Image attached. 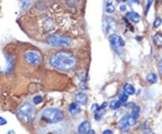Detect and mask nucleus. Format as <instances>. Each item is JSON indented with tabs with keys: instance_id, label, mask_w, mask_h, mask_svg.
I'll list each match as a JSON object with an SVG mask.
<instances>
[{
	"instance_id": "1",
	"label": "nucleus",
	"mask_w": 162,
	"mask_h": 134,
	"mask_svg": "<svg viewBox=\"0 0 162 134\" xmlns=\"http://www.w3.org/2000/svg\"><path fill=\"white\" fill-rule=\"evenodd\" d=\"M77 63L78 60L76 56L68 51H58L50 58V65L52 68L61 71H69L74 69Z\"/></svg>"
},
{
	"instance_id": "2",
	"label": "nucleus",
	"mask_w": 162,
	"mask_h": 134,
	"mask_svg": "<svg viewBox=\"0 0 162 134\" xmlns=\"http://www.w3.org/2000/svg\"><path fill=\"white\" fill-rule=\"evenodd\" d=\"M18 117L24 123L32 122L35 117V111L31 103H24L18 108Z\"/></svg>"
},
{
	"instance_id": "3",
	"label": "nucleus",
	"mask_w": 162,
	"mask_h": 134,
	"mask_svg": "<svg viewBox=\"0 0 162 134\" xmlns=\"http://www.w3.org/2000/svg\"><path fill=\"white\" fill-rule=\"evenodd\" d=\"M46 42L49 45L52 47H59V48H66L72 46L74 42L69 37L61 36V35H56L52 34L47 37Z\"/></svg>"
},
{
	"instance_id": "4",
	"label": "nucleus",
	"mask_w": 162,
	"mask_h": 134,
	"mask_svg": "<svg viewBox=\"0 0 162 134\" xmlns=\"http://www.w3.org/2000/svg\"><path fill=\"white\" fill-rule=\"evenodd\" d=\"M42 117L48 123H57L64 119V114L59 109L57 108H47L43 111Z\"/></svg>"
},
{
	"instance_id": "5",
	"label": "nucleus",
	"mask_w": 162,
	"mask_h": 134,
	"mask_svg": "<svg viewBox=\"0 0 162 134\" xmlns=\"http://www.w3.org/2000/svg\"><path fill=\"white\" fill-rule=\"evenodd\" d=\"M24 59L28 65H31V66H38L43 61L42 55L39 52L32 50L27 51L24 54Z\"/></svg>"
},
{
	"instance_id": "6",
	"label": "nucleus",
	"mask_w": 162,
	"mask_h": 134,
	"mask_svg": "<svg viewBox=\"0 0 162 134\" xmlns=\"http://www.w3.org/2000/svg\"><path fill=\"white\" fill-rule=\"evenodd\" d=\"M40 29L43 31V33H50L54 30L55 23L52 17L44 16L40 21Z\"/></svg>"
},
{
	"instance_id": "7",
	"label": "nucleus",
	"mask_w": 162,
	"mask_h": 134,
	"mask_svg": "<svg viewBox=\"0 0 162 134\" xmlns=\"http://www.w3.org/2000/svg\"><path fill=\"white\" fill-rule=\"evenodd\" d=\"M109 42L115 47H124L125 45L124 40L117 34H111L109 36Z\"/></svg>"
},
{
	"instance_id": "8",
	"label": "nucleus",
	"mask_w": 162,
	"mask_h": 134,
	"mask_svg": "<svg viewBox=\"0 0 162 134\" xmlns=\"http://www.w3.org/2000/svg\"><path fill=\"white\" fill-rule=\"evenodd\" d=\"M91 130V124L88 121H84L81 122L78 126V133L79 134H87Z\"/></svg>"
},
{
	"instance_id": "9",
	"label": "nucleus",
	"mask_w": 162,
	"mask_h": 134,
	"mask_svg": "<svg viewBox=\"0 0 162 134\" xmlns=\"http://www.w3.org/2000/svg\"><path fill=\"white\" fill-rule=\"evenodd\" d=\"M126 16L129 19V21L133 24H139L140 22V15L136 12H133V11L128 12Z\"/></svg>"
},
{
	"instance_id": "10",
	"label": "nucleus",
	"mask_w": 162,
	"mask_h": 134,
	"mask_svg": "<svg viewBox=\"0 0 162 134\" xmlns=\"http://www.w3.org/2000/svg\"><path fill=\"white\" fill-rule=\"evenodd\" d=\"M76 101L80 103L81 105H84L87 103V95L83 92H79L76 94Z\"/></svg>"
},
{
	"instance_id": "11",
	"label": "nucleus",
	"mask_w": 162,
	"mask_h": 134,
	"mask_svg": "<svg viewBox=\"0 0 162 134\" xmlns=\"http://www.w3.org/2000/svg\"><path fill=\"white\" fill-rule=\"evenodd\" d=\"M119 127L120 129L123 131H129V124H128V114L125 115L124 117H123L120 122H119Z\"/></svg>"
},
{
	"instance_id": "12",
	"label": "nucleus",
	"mask_w": 162,
	"mask_h": 134,
	"mask_svg": "<svg viewBox=\"0 0 162 134\" xmlns=\"http://www.w3.org/2000/svg\"><path fill=\"white\" fill-rule=\"evenodd\" d=\"M123 90L125 94H127L128 95H133L135 94V87H133L131 84L129 83H125L123 87Z\"/></svg>"
},
{
	"instance_id": "13",
	"label": "nucleus",
	"mask_w": 162,
	"mask_h": 134,
	"mask_svg": "<svg viewBox=\"0 0 162 134\" xmlns=\"http://www.w3.org/2000/svg\"><path fill=\"white\" fill-rule=\"evenodd\" d=\"M68 111L69 112L72 114V115H76V114L79 113L81 109H80V106L77 103H71L68 107Z\"/></svg>"
},
{
	"instance_id": "14",
	"label": "nucleus",
	"mask_w": 162,
	"mask_h": 134,
	"mask_svg": "<svg viewBox=\"0 0 162 134\" xmlns=\"http://www.w3.org/2000/svg\"><path fill=\"white\" fill-rule=\"evenodd\" d=\"M105 28L107 30H115V20L113 17L105 18Z\"/></svg>"
},
{
	"instance_id": "15",
	"label": "nucleus",
	"mask_w": 162,
	"mask_h": 134,
	"mask_svg": "<svg viewBox=\"0 0 162 134\" xmlns=\"http://www.w3.org/2000/svg\"><path fill=\"white\" fill-rule=\"evenodd\" d=\"M153 42L158 47H162V33L158 32L153 35Z\"/></svg>"
},
{
	"instance_id": "16",
	"label": "nucleus",
	"mask_w": 162,
	"mask_h": 134,
	"mask_svg": "<svg viewBox=\"0 0 162 134\" xmlns=\"http://www.w3.org/2000/svg\"><path fill=\"white\" fill-rule=\"evenodd\" d=\"M105 11L108 14H113L115 11V6L113 4L112 0H108V1H107L106 6H105Z\"/></svg>"
},
{
	"instance_id": "17",
	"label": "nucleus",
	"mask_w": 162,
	"mask_h": 134,
	"mask_svg": "<svg viewBox=\"0 0 162 134\" xmlns=\"http://www.w3.org/2000/svg\"><path fill=\"white\" fill-rule=\"evenodd\" d=\"M147 81L150 84H155L158 81V76L155 73H149L147 76Z\"/></svg>"
},
{
	"instance_id": "18",
	"label": "nucleus",
	"mask_w": 162,
	"mask_h": 134,
	"mask_svg": "<svg viewBox=\"0 0 162 134\" xmlns=\"http://www.w3.org/2000/svg\"><path fill=\"white\" fill-rule=\"evenodd\" d=\"M20 4L22 6V8L24 10H27V9L30 8L31 6V4H32V1L31 0H19Z\"/></svg>"
},
{
	"instance_id": "19",
	"label": "nucleus",
	"mask_w": 162,
	"mask_h": 134,
	"mask_svg": "<svg viewBox=\"0 0 162 134\" xmlns=\"http://www.w3.org/2000/svg\"><path fill=\"white\" fill-rule=\"evenodd\" d=\"M6 60H7V64H8V66H7V72H11V70L14 68V64H15L14 59L12 58V57H10V56L8 57L7 56Z\"/></svg>"
},
{
	"instance_id": "20",
	"label": "nucleus",
	"mask_w": 162,
	"mask_h": 134,
	"mask_svg": "<svg viewBox=\"0 0 162 134\" xmlns=\"http://www.w3.org/2000/svg\"><path fill=\"white\" fill-rule=\"evenodd\" d=\"M122 104V102L120 100H113L112 102L110 103V108L113 109V110H116L118 109Z\"/></svg>"
},
{
	"instance_id": "21",
	"label": "nucleus",
	"mask_w": 162,
	"mask_h": 134,
	"mask_svg": "<svg viewBox=\"0 0 162 134\" xmlns=\"http://www.w3.org/2000/svg\"><path fill=\"white\" fill-rule=\"evenodd\" d=\"M140 112V108L139 106H134L133 109V111H131V115L133 116V118H135V119H138Z\"/></svg>"
},
{
	"instance_id": "22",
	"label": "nucleus",
	"mask_w": 162,
	"mask_h": 134,
	"mask_svg": "<svg viewBox=\"0 0 162 134\" xmlns=\"http://www.w3.org/2000/svg\"><path fill=\"white\" fill-rule=\"evenodd\" d=\"M136 121H137V119L133 118L131 114H128V124H129V126H133L134 124L136 123Z\"/></svg>"
},
{
	"instance_id": "23",
	"label": "nucleus",
	"mask_w": 162,
	"mask_h": 134,
	"mask_svg": "<svg viewBox=\"0 0 162 134\" xmlns=\"http://www.w3.org/2000/svg\"><path fill=\"white\" fill-rule=\"evenodd\" d=\"M119 100L122 102V103H125L127 100H128V94H125L124 92V93H122L119 94Z\"/></svg>"
},
{
	"instance_id": "24",
	"label": "nucleus",
	"mask_w": 162,
	"mask_h": 134,
	"mask_svg": "<svg viewBox=\"0 0 162 134\" xmlns=\"http://www.w3.org/2000/svg\"><path fill=\"white\" fill-rule=\"evenodd\" d=\"M161 24H162V19L160 17H157L153 22V27L154 28H159L161 25Z\"/></svg>"
},
{
	"instance_id": "25",
	"label": "nucleus",
	"mask_w": 162,
	"mask_h": 134,
	"mask_svg": "<svg viewBox=\"0 0 162 134\" xmlns=\"http://www.w3.org/2000/svg\"><path fill=\"white\" fill-rule=\"evenodd\" d=\"M153 4V0H147V5H146V8H145V15L148 14V12L149 11V9Z\"/></svg>"
},
{
	"instance_id": "26",
	"label": "nucleus",
	"mask_w": 162,
	"mask_h": 134,
	"mask_svg": "<svg viewBox=\"0 0 162 134\" xmlns=\"http://www.w3.org/2000/svg\"><path fill=\"white\" fill-rule=\"evenodd\" d=\"M33 101H34V103H35V104H38V103H40L43 102V97H40V95H36L35 97H34V99H33Z\"/></svg>"
},
{
	"instance_id": "27",
	"label": "nucleus",
	"mask_w": 162,
	"mask_h": 134,
	"mask_svg": "<svg viewBox=\"0 0 162 134\" xmlns=\"http://www.w3.org/2000/svg\"><path fill=\"white\" fill-rule=\"evenodd\" d=\"M91 110H92L93 112H98V111H100V106L97 103H94L92 106H91Z\"/></svg>"
},
{
	"instance_id": "28",
	"label": "nucleus",
	"mask_w": 162,
	"mask_h": 134,
	"mask_svg": "<svg viewBox=\"0 0 162 134\" xmlns=\"http://www.w3.org/2000/svg\"><path fill=\"white\" fill-rule=\"evenodd\" d=\"M158 70L159 73L162 76V60H160V61L159 62V66H158Z\"/></svg>"
},
{
	"instance_id": "29",
	"label": "nucleus",
	"mask_w": 162,
	"mask_h": 134,
	"mask_svg": "<svg viewBox=\"0 0 162 134\" xmlns=\"http://www.w3.org/2000/svg\"><path fill=\"white\" fill-rule=\"evenodd\" d=\"M101 117H102V113H99V112H96V113H95V120L99 121L101 119Z\"/></svg>"
},
{
	"instance_id": "30",
	"label": "nucleus",
	"mask_w": 162,
	"mask_h": 134,
	"mask_svg": "<svg viewBox=\"0 0 162 134\" xmlns=\"http://www.w3.org/2000/svg\"><path fill=\"white\" fill-rule=\"evenodd\" d=\"M6 123H7V122L5 118L0 117V125H6Z\"/></svg>"
},
{
	"instance_id": "31",
	"label": "nucleus",
	"mask_w": 162,
	"mask_h": 134,
	"mask_svg": "<svg viewBox=\"0 0 162 134\" xmlns=\"http://www.w3.org/2000/svg\"><path fill=\"white\" fill-rule=\"evenodd\" d=\"M126 9H127V6H126L125 5H122V6H120V11H121V12H125Z\"/></svg>"
},
{
	"instance_id": "32",
	"label": "nucleus",
	"mask_w": 162,
	"mask_h": 134,
	"mask_svg": "<svg viewBox=\"0 0 162 134\" xmlns=\"http://www.w3.org/2000/svg\"><path fill=\"white\" fill-rule=\"evenodd\" d=\"M134 106V103H129L127 104H125V107L126 108H130V107H133Z\"/></svg>"
},
{
	"instance_id": "33",
	"label": "nucleus",
	"mask_w": 162,
	"mask_h": 134,
	"mask_svg": "<svg viewBox=\"0 0 162 134\" xmlns=\"http://www.w3.org/2000/svg\"><path fill=\"white\" fill-rule=\"evenodd\" d=\"M103 134H113V131L111 130H105L103 131Z\"/></svg>"
},
{
	"instance_id": "34",
	"label": "nucleus",
	"mask_w": 162,
	"mask_h": 134,
	"mask_svg": "<svg viewBox=\"0 0 162 134\" xmlns=\"http://www.w3.org/2000/svg\"><path fill=\"white\" fill-rule=\"evenodd\" d=\"M87 134H96V132H95V131L94 130H90L89 131H88V133Z\"/></svg>"
},
{
	"instance_id": "35",
	"label": "nucleus",
	"mask_w": 162,
	"mask_h": 134,
	"mask_svg": "<svg viewBox=\"0 0 162 134\" xmlns=\"http://www.w3.org/2000/svg\"><path fill=\"white\" fill-rule=\"evenodd\" d=\"M161 1H162V0H157V2H158V3H160Z\"/></svg>"
},
{
	"instance_id": "36",
	"label": "nucleus",
	"mask_w": 162,
	"mask_h": 134,
	"mask_svg": "<svg viewBox=\"0 0 162 134\" xmlns=\"http://www.w3.org/2000/svg\"><path fill=\"white\" fill-rule=\"evenodd\" d=\"M122 1H124V2H126V1H127V0H122Z\"/></svg>"
}]
</instances>
